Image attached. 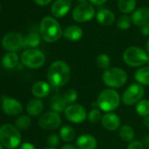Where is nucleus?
<instances>
[{
	"label": "nucleus",
	"mask_w": 149,
	"mask_h": 149,
	"mask_svg": "<svg viewBox=\"0 0 149 149\" xmlns=\"http://www.w3.org/2000/svg\"><path fill=\"white\" fill-rule=\"evenodd\" d=\"M142 123H143V125H144L146 127L149 128V116L143 118V121H142Z\"/></svg>",
	"instance_id": "42"
},
{
	"label": "nucleus",
	"mask_w": 149,
	"mask_h": 149,
	"mask_svg": "<svg viewBox=\"0 0 149 149\" xmlns=\"http://www.w3.org/2000/svg\"><path fill=\"white\" fill-rule=\"evenodd\" d=\"M136 112L139 116L145 118L149 116V100L142 99L135 106Z\"/></svg>",
	"instance_id": "29"
},
{
	"label": "nucleus",
	"mask_w": 149,
	"mask_h": 149,
	"mask_svg": "<svg viewBox=\"0 0 149 149\" xmlns=\"http://www.w3.org/2000/svg\"><path fill=\"white\" fill-rule=\"evenodd\" d=\"M47 145L49 146V147H56L60 145V142H61V138L60 136H58L57 134L55 133H53L51 135H49L47 137Z\"/></svg>",
	"instance_id": "35"
},
{
	"label": "nucleus",
	"mask_w": 149,
	"mask_h": 149,
	"mask_svg": "<svg viewBox=\"0 0 149 149\" xmlns=\"http://www.w3.org/2000/svg\"><path fill=\"white\" fill-rule=\"evenodd\" d=\"M146 53H147V54L149 55V39H148V40L146 41Z\"/></svg>",
	"instance_id": "43"
},
{
	"label": "nucleus",
	"mask_w": 149,
	"mask_h": 149,
	"mask_svg": "<svg viewBox=\"0 0 149 149\" xmlns=\"http://www.w3.org/2000/svg\"><path fill=\"white\" fill-rule=\"evenodd\" d=\"M132 22L137 26L142 27L149 23V8L142 7L139 8L132 15Z\"/></svg>",
	"instance_id": "17"
},
{
	"label": "nucleus",
	"mask_w": 149,
	"mask_h": 149,
	"mask_svg": "<svg viewBox=\"0 0 149 149\" xmlns=\"http://www.w3.org/2000/svg\"><path fill=\"white\" fill-rule=\"evenodd\" d=\"M21 134L16 126L11 124L0 126V143L6 148H17L21 143Z\"/></svg>",
	"instance_id": "5"
},
{
	"label": "nucleus",
	"mask_w": 149,
	"mask_h": 149,
	"mask_svg": "<svg viewBox=\"0 0 149 149\" xmlns=\"http://www.w3.org/2000/svg\"><path fill=\"white\" fill-rule=\"evenodd\" d=\"M38 124L44 130H56L61 125V117L60 113H57L55 111H47L43 113L40 117Z\"/></svg>",
	"instance_id": "11"
},
{
	"label": "nucleus",
	"mask_w": 149,
	"mask_h": 149,
	"mask_svg": "<svg viewBox=\"0 0 149 149\" xmlns=\"http://www.w3.org/2000/svg\"><path fill=\"white\" fill-rule=\"evenodd\" d=\"M19 149H37V148L33 144L29 143V142H25L20 146Z\"/></svg>",
	"instance_id": "37"
},
{
	"label": "nucleus",
	"mask_w": 149,
	"mask_h": 149,
	"mask_svg": "<svg viewBox=\"0 0 149 149\" xmlns=\"http://www.w3.org/2000/svg\"><path fill=\"white\" fill-rule=\"evenodd\" d=\"M0 10H1V6H0Z\"/></svg>",
	"instance_id": "46"
},
{
	"label": "nucleus",
	"mask_w": 149,
	"mask_h": 149,
	"mask_svg": "<svg viewBox=\"0 0 149 149\" xmlns=\"http://www.w3.org/2000/svg\"><path fill=\"white\" fill-rule=\"evenodd\" d=\"M40 33L43 40L48 43H54L57 41L63 34L59 22L50 16L43 18L40 21Z\"/></svg>",
	"instance_id": "2"
},
{
	"label": "nucleus",
	"mask_w": 149,
	"mask_h": 149,
	"mask_svg": "<svg viewBox=\"0 0 149 149\" xmlns=\"http://www.w3.org/2000/svg\"><path fill=\"white\" fill-rule=\"evenodd\" d=\"M124 62L132 68H141L149 61L146 51L139 47H129L123 53Z\"/></svg>",
	"instance_id": "6"
},
{
	"label": "nucleus",
	"mask_w": 149,
	"mask_h": 149,
	"mask_svg": "<svg viewBox=\"0 0 149 149\" xmlns=\"http://www.w3.org/2000/svg\"><path fill=\"white\" fill-rule=\"evenodd\" d=\"M134 79L137 84L142 86L149 85V67L143 66L139 68L134 73Z\"/></svg>",
	"instance_id": "22"
},
{
	"label": "nucleus",
	"mask_w": 149,
	"mask_h": 149,
	"mask_svg": "<svg viewBox=\"0 0 149 149\" xmlns=\"http://www.w3.org/2000/svg\"><path fill=\"white\" fill-rule=\"evenodd\" d=\"M50 93V84L44 81L35 83L32 87V94L36 98H44Z\"/></svg>",
	"instance_id": "19"
},
{
	"label": "nucleus",
	"mask_w": 149,
	"mask_h": 149,
	"mask_svg": "<svg viewBox=\"0 0 149 149\" xmlns=\"http://www.w3.org/2000/svg\"><path fill=\"white\" fill-rule=\"evenodd\" d=\"M97 20L102 26H111L115 20L114 13L108 9H101L97 13Z\"/></svg>",
	"instance_id": "21"
},
{
	"label": "nucleus",
	"mask_w": 149,
	"mask_h": 149,
	"mask_svg": "<svg viewBox=\"0 0 149 149\" xmlns=\"http://www.w3.org/2000/svg\"><path fill=\"white\" fill-rule=\"evenodd\" d=\"M103 83L110 89H118L125 85L128 76L121 68H110L104 71L102 74Z\"/></svg>",
	"instance_id": "4"
},
{
	"label": "nucleus",
	"mask_w": 149,
	"mask_h": 149,
	"mask_svg": "<svg viewBox=\"0 0 149 149\" xmlns=\"http://www.w3.org/2000/svg\"><path fill=\"white\" fill-rule=\"evenodd\" d=\"M147 149H149V147H148V148H147Z\"/></svg>",
	"instance_id": "47"
},
{
	"label": "nucleus",
	"mask_w": 149,
	"mask_h": 149,
	"mask_svg": "<svg viewBox=\"0 0 149 149\" xmlns=\"http://www.w3.org/2000/svg\"><path fill=\"white\" fill-rule=\"evenodd\" d=\"M140 32H141V33L143 35L149 36V23L146 24V25H145V26H143L141 27V29H140Z\"/></svg>",
	"instance_id": "38"
},
{
	"label": "nucleus",
	"mask_w": 149,
	"mask_h": 149,
	"mask_svg": "<svg viewBox=\"0 0 149 149\" xmlns=\"http://www.w3.org/2000/svg\"><path fill=\"white\" fill-rule=\"evenodd\" d=\"M95 16V9L91 3L83 2L77 5L72 13V17L74 21L84 23L91 20Z\"/></svg>",
	"instance_id": "10"
},
{
	"label": "nucleus",
	"mask_w": 149,
	"mask_h": 149,
	"mask_svg": "<svg viewBox=\"0 0 149 149\" xmlns=\"http://www.w3.org/2000/svg\"><path fill=\"white\" fill-rule=\"evenodd\" d=\"M126 149H145V146L142 142L139 140H133L129 143Z\"/></svg>",
	"instance_id": "36"
},
{
	"label": "nucleus",
	"mask_w": 149,
	"mask_h": 149,
	"mask_svg": "<svg viewBox=\"0 0 149 149\" xmlns=\"http://www.w3.org/2000/svg\"><path fill=\"white\" fill-rule=\"evenodd\" d=\"M111 63V58L108 54H100L97 56L96 64H97V68L106 70V69L110 68Z\"/></svg>",
	"instance_id": "30"
},
{
	"label": "nucleus",
	"mask_w": 149,
	"mask_h": 149,
	"mask_svg": "<svg viewBox=\"0 0 149 149\" xmlns=\"http://www.w3.org/2000/svg\"><path fill=\"white\" fill-rule=\"evenodd\" d=\"M67 106H68V104L65 102L62 96L54 95L50 99V108L52 109L53 111H55L57 113H61V112L65 111Z\"/></svg>",
	"instance_id": "24"
},
{
	"label": "nucleus",
	"mask_w": 149,
	"mask_h": 149,
	"mask_svg": "<svg viewBox=\"0 0 149 149\" xmlns=\"http://www.w3.org/2000/svg\"><path fill=\"white\" fill-rule=\"evenodd\" d=\"M23 43L24 37L15 32L7 33L2 40V46L8 52H15L20 47H23Z\"/></svg>",
	"instance_id": "12"
},
{
	"label": "nucleus",
	"mask_w": 149,
	"mask_h": 149,
	"mask_svg": "<svg viewBox=\"0 0 149 149\" xmlns=\"http://www.w3.org/2000/svg\"><path fill=\"white\" fill-rule=\"evenodd\" d=\"M76 144L78 149H97L98 145L97 139L90 133L81 134L77 139Z\"/></svg>",
	"instance_id": "16"
},
{
	"label": "nucleus",
	"mask_w": 149,
	"mask_h": 149,
	"mask_svg": "<svg viewBox=\"0 0 149 149\" xmlns=\"http://www.w3.org/2000/svg\"><path fill=\"white\" fill-rule=\"evenodd\" d=\"M118 9L123 13H131L136 7V0H118Z\"/></svg>",
	"instance_id": "28"
},
{
	"label": "nucleus",
	"mask_w": 149,
	"mask_h": 149,
	"mask_svg": "<svg viewBox=\"0 0 149 149\" xmlns=\"http://www.w3.org/2000/svg\"><path fill=\"white\" fill-rule=\"evenodd\" d=\"M0 149H4V146L1 143H0Z\"/></svg>",
	"instance_id": "44"
},
{
	"label": "nucleus",
	"mask_w": 149,
	"mask_h": 149,
	"mask_svg": "<svg viewBox=\"0 0 149 149\" xmlns=\"http://www.w3.org/2000/svg\"><path fill=\"white\" fill-rule=\"evenodd\" d=\"M131 24H132V19L126 15H123V16L119 17L117 21V26H118V28H119L121 30L129 29L131 26Z\"/></svg>",
	"instance_id": "34"
},
{
	"label": "nucleus",
	"mask_w": 149,
	"mask_h": 149,
	"mask_svg": "<svg viewBox=\"0 0 149 149\" xmlns=\"http://www.w3.org/2000/svg\"><path fill=\"white\" fill-rule=\"evenodd\" d=\"M118 136L123 141H125L126 143H131L134 139L135 131L132 125H123L118 129Z\"/></svg>",
	"instance_id": "23"
},
{
	"label": "nucleus",
	"mask_w": 149,
	"mask_h": 149,
	"mask_svg": "<svg viewBox=\"0 0 149 149\" xmlns=\"http://www.w3.org/2000/svg\"><path fill=\"white\" fill-rule=\"evenodd\" d=\"M121 97L118 92L114 89H105L100 92L97 97V104L102 111L113 112L116 111L120 105Z\"/></svg>",
	"instance_id": "3"
},
{
	"label": "nucleus",
	"mask_w": 149,
	"mask_h": 149,
	"mask_svg": "<svg viewBox=\"0 0 149 149\" xmlns=\"http://www.w3.org/2000/svg\"><path fill=\"white\" fill-rule=\"evenodd\" d=\"M19 57L15 52H8L2 58V65L6 68H13L19 65Z\"/></svg>",
	"instance_id": "25"
},
{
	"label": "nucleus",
	"mask_w": 149,
	"mask_h": 149,
	"mask_svg": "<svg viewBox=\"0 0 149 149\" xmlns=\"http://www.w3.org/2000/svg\"><path fill=\"white\" fill-rule=\"evenodd\" d=\"M48 84L54 87H62L66 85L71 77V69L64 61H55L51 63L47 69Z\"/></svg>",
	"instance_id": "1"
},
{
	"label": "nucleus",
	"mask_w": 149,
	"mask_h": 149,
	"mask_svg": "<svg viewBox=\"0 0 149 149\" xmlns=\"http://www.w3.org/2000/svg\"><path fill=\"white\" fill-rule=\"evenodd\" d=\"M2 110L9 116H17L23 111L22 104L13 97H5L2 99Z\"/></svg>",
	"instance_id": "13"
},
{
	"label": "nucleus",
	"mask_w": 149,
	"mask_h": 149,
	"mask_svg": "<svg viewBox=\"0 0 149 149\" xmlns=\"http://www.w3.org/2000/svg\"><path fill=\"white\" fill-rule=\"evenodd\" d=\"M59 135L61 140H63L66 143H69L73 141L74 138H76V131H74V129L71 125H64L60 129Z\"/></svg>",
	"instance_id": "26"
},
{
	"label": "nucleus",
	"mask_w": 149,
	"mask_h": 149,
	"mask_svg": "<svg viewBox=\"0 0 149 149\" xmlns=\"http://www.w3.org/2000/svg\"><path fill=\"white\" fill-rule=\"evenodd\" d=\"M20 61L22 64L29 68H41L45 61L46 57L43 52L36 48L26 49L24 51L20 56Z\"/></svg>",
	"instance_id": "7"
},
{
	"label": "nucleus",
	"mask_w": 149,
	"mask_h": 149,
	"mask_svg": "<svg viewBox=\"0 0 149 149\" xmlns=\"http://www.w3.org/2000/svg\"><path fill=\"white\" fill-rule=\"evenodd\" d=\"M102 118H103L102 111L99 109H92L91 111H90L87 117V118L91 124H97L101 122Z\"/></svg>",
	"instance_id": "33"
},
{
	"label": "nucleus",
	"mask_w": 149,
	"mask_h": 149,
	"mask_svg": "<svg viewBox=\"0 0 149 149\" xmlns=\"http://www.w3.org/2000/svg\"><path fill=\"white\" fill-rule=\"evenodd\" d=\"M33 1L39 5V6H47L48 5L49 3L52 2V0H33Z\"/></svg>",
	"instance_id": "39"
},
{
	"label": "nucleus",
	"mask_w": 149,
	"mask_h": 149,
	"mask_svg": "<svg viewBox=\"0 0 149 149\" xmlns=\"http://www.w3.org/2000/svg\"><path fill=\"white\" fill-rule=\"evenodd\" d=\"M44 149H56L54 147H47V148H44Z\"/></svg>",
	"instance_id": "45"
},
{
	"label": "nucleus",
	"mask_w": 149,
	"mask_h": 149,
	"mask_svg": "<svg viewBox=\"0 0 149 149\" xmlns=\"http://www.w3.org/2000/svg\"><path fill=\"white\" fill-rule=\"evenodd\" d=\"M40 35L37 33H31L26 38H24L23 47H29V49L35 48L40 45Z\"/></svg>",
	"instance_id": "27"
},
{
	"label": "nucleus",
	"mask_w": 149,
	"mask_h": 149,
	"mask_svg": "<svg viewBox=\"0 0 149 149\" xmlns=\"http://www.w3.org/2000/svg\"><path fill=\"white\" fill-rule=\"evenodd\" d=\"M62 97H63V98H64V100L68 105L76 103V101L77 100L78 92L77 91V90H74V89H68L64 92Z\"/></svg>",
	"instance_id": "31"
},
{
	"label": "nucleus",
	"mask_w": 149,
	"mask_h": 149,
	"mask_svg": "<svg viewBox=\"0 0 149 149\" xmlns=\"http://www.w3.org/2000/svg\"><path fill=\"white\" fill-rule=\"evenodd\" d=\"M44 104L40 98H33L26 104V111L30 116L37 117L43 111Z\"/></svg>",
	"instance_id": "20"
},
{
	"label": "nucleus",
	"mask_w": 149,
	"mask_h": 149,
	"mask_svg": "<svg viewBox=\"0 0 149 149\" xmlns=\"http://www.w3.org/2000/svg\"><path fill=\"white\" fill-rule=\"evenodd\" d=\"M61 149H78V147L74 146H73L71 144H66V145L62 146Z\"/></svg>",
	"instance_id": "41"
},
{
	"label": "nucleus",
	"mask_w": 149,
	"mask_h": 149,
	"mask_svg": "<svg viewBox=\"0 0 149 149\" xmlns=\"http://www.w3.org/2000/svg\"><path fill=\"white\" fill-rule=\"evenodd\" d=\"M101 124L107 131H117L121 126V118L114 112H107L103 115Z\"/></svg>",
	"instance_id": "14"
},
{
	"label": "nucleus",
	"mask_w": 149,
	"mask_h": 149,
	"mask_svg": "<svg viewBox=\"0 0 149 149\" xmlns=\"http://www.w3.org/2000/svg\"><path fill=\"white\" fill-rule=\"evenodd\" d=\"M91 4L96 5V6H101L103 4H104L107 0H89Z\"/></svg>",
	"instance_id": "40"
},
{
	"label": "nucleus",
	"mask_w": 149,
	"mask_h": 149,
	"mask_svg": "<svg viewBox=\"0 0 149 149\" xmlns=\"http://www.w3.org/2000/svg\"><path fill=\"white\" fill-rule=\"evenodd\" d=\"M31 118L26 115H22L15 122V125L19 130H27L31 125Z\"/></svg>",
	"instance_id": "32"
},
{
	"label": "nucleus",
	"mask_w": 149,
	"mask_h": 149,
	"mask_svg": "<svg viewBox=\"0 0 149 149\" xmlns=\"http://www.w3.org/2000/svg\"><path fill=\"white\" fill-rule=\"evenodd\" d=\"M71 8L69 0H56L51 7V13L55 18H62L66 16Z\"/></svg>",
	"instance_id": "15"
},
{
	"label": "nucleus",
	"mask_w": 149,
	"mask_h": 149,
	"mask_svg": "<svg viewBox=\"0 0 149 149\" xmlns=\"http://www.w3.org/2000/svg\"><path fill=\"white\" fill-rule=\"evenodd\" d=\"M145 96L144 86L139 84H132L129 85L122 94L121 100L125 105L132 106L137 104Z\"/></svg>",
	"instance_id": "8"
},
{
	"label": "nucleus",
	"mask_w": 149,
	"mask_h": 149,
	"mask_svg": "<svg viewBox=\"0 0 149 149\" xmlns=\"http://www.w3.org/2000/svg\"><path fill=\"white\" fill-rule=\"evenodd\" d=\"M84 35L83 29L76 25L68 26L63 31V36L70 41H77L82 39Z\"/></svg>",
	"instance_id": "18"
},
{
	"label": "nucleus",
	"mask_w": 149,
	"mask_h": 149,
	"mask_svg": "<svg viewBox=\"0 0 149 149\" xmlns=\"http://www.w3.org/2000/svg\"><path fill=\"white\" fill-rule=\"evenodd\" d=\"M65 118L73 124H82L88 117L86 109L80 104H68L64 111Z\"/></svg>",
	"instance_id": "9"
}]
</instances>
